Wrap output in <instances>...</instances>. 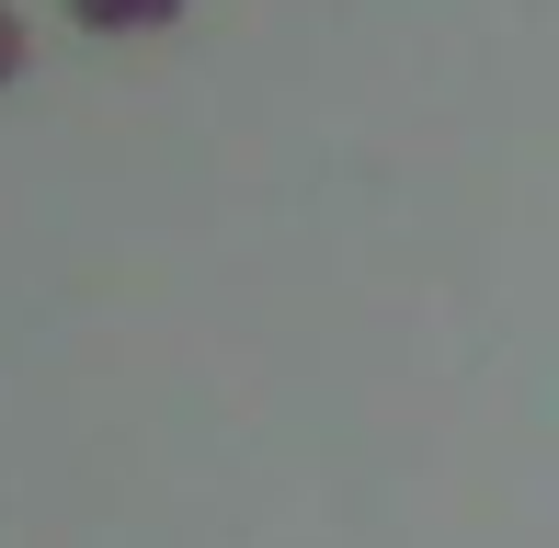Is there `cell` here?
Returning a JSON list of instances; mask_svg holds the SVG:
<instances>
[{"label": "cell", "instance_id": "obj_1", "mask_svg": "<svg viewBox=\"0 0 559 548\" xmlns=\"http://www.w3.org/2000/svg\"><path fill=\"white\" fill-rule=\"evenodd\" d=\"M171 0H81V23H160Z\"/></svg>", "mask_w": 559, "mask_h": 548}, {"label": "cell", "instance_id": "obj_2", "mask_svg": "<svg viewBox=\"0 0 559 548\" xmlns=\"http://www.w3.org/2000/svg\"><path fill=\"white\" fill-rule=\"evenodd\" d=\"M12 69H23V23L0 12V81H12Z\"/></svg>", "mask_w": 559, "mask_h": 548}]
</instances>
